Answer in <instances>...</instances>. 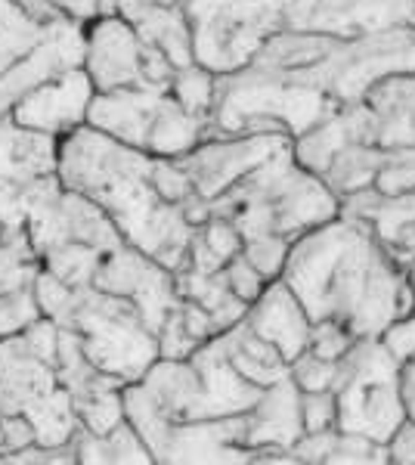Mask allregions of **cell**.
I'll list each match as a JSON object with an SVG mask.
<instances>
[{
    "label": "cell",
    "instance_id": "cell-1",
    "mask_svg": "<svg viewBox=\"0 0 415 465\" xmlns=\"http://www.w3.org/2000/svg\"><path fill=\"white\" fill-rule=\"evenodd\" d=\"M282 280L311 320H338L360 339H379L415 313L410 270L400 267L366 223L338 212L291 242Z\"/></svg>",
    "mask_w": 415,
    "mask_h": 465
},
{
    "label": "cell",
    "instance_id": "cell-2",
    "mask_svg": "<svg viewBox=\"0 0 415 465\" xmlns=\"http://www.w3.org/2000/svg\"><path fill=\"white\" fill-rule=\"evenodd\" d=\"M155 155L115 140L94 124L59 137L56 174L65 190L94 199L112 214L124 242L146 252L171 273L186 267L195 223L180 205H171L153 186Z\"/></svg>",
    "mask_w": 415,
    "mask_h": 465
},
{
    "label": "cell",
    "instance_id": "cell-3",
    "mask_svg": "<svg viewBox=\"0 0 415 465\" xmlns=\"http://www.w3.org/2000/svg\"><path fill=\"white\" fill-rule=\"evenodd\" d=\"M252 65L320 90L338 109H344L363 100L372 84L388 74L415 72V25L363 37L282 28L263 44Z\"/></svg>",
    "mask_w": 415,
    "mask_h": 465
},
{
    "label": "cell",
    "instance_id": "cell-4",
    "mask_svg": "<svg viewBox=\"0 0 415 465\" xmlns=\"http://www.w3.org/2000/svg\"><path fill=\"white\" fill-rule=\"evenodd\" d=\"M341 212V202L313 171L294 159V143L245 174L236 186L211 202V214H223L242 232L298 239Z\"/></svg>",
    "mask_w": 415,
    "mask_h": 465
},
{
    "label": "cell",
    "instance_id": "cell-5",
    "mask_svg": "<svg viewBox=\"0 0 415 465\" xmlns=\"http://www.w3.org/2000/svg\"><path fill=\"white\" fill-rule=\"evenodd\" d=\"M338 112L329 96L285 74L245 65L217 78L211 134H285L301 137Z\"/></svg>",
    "mask_w": 415,
    "mask_h": 465
},
{
    "label": "cell",
    "instance_id": "cell-6",
    "mask_svg": "<svg viewBox=\"0 0 415 465\" xmlns=\"http://www.w3.org/2000/svg\"><path fill=\"white\" fill-rule=\"evenodd\" d=\"M63 326L81 335L90 363L124 381H140L162 357L158 335L143 322L137 304L100 286L74 289Z\"/></svg>",
    "mask_w": 415,
    "mask_h": 465
},
{
    "label": "cell",
    "instance_id": "cell-7",
    "mask_svg": "<svg viewBox=\"0 0 415 465\" xmlns=\"http://www.w3.org/2000/svg\"><path fill=\"white\" fill-rule=\"evenodd\" d=\"M338 429L366 434L388 444L394 431L406 422L403 385H400V360L384 348L381 339H360L338 360Z\"/></svg>",
    "mask_w": 415,
    "mask_h": 465
},
{
    "label": "cell",
    "instance_id": "cell-8",
    "mask_svg": "<svg viewBox=\"0 0 415 465\" xmlns=\"http://www.w3.org/2000/svg\"><path fill=\"white\" fill-rule=\"evenodd\" d=\"M195 63L232 74L254 63L261 47L285 28V10L267 0H186Z\"/></svg>",
    "mask_w": 415,
    "mask_h": 465
},
{
    "label": "cell",
    "instance_id": "cell-9",
    "mask_svg": "<svg viewBox=\"0 0 415 465\" xmlns=\"http://www.w3.org/2000/svg\"><path fill=\"white\" fill-rule=\"evenodd\" d=\"M84 72L100 90H171L177 65L149 47L122 13H103L84 25Z\"/></svg>",
    "mask_w": 415,
    "mask_h": 465
},
{
    "label": "cell",
    "instance_id": "cell-10",
    "mask_svg": "<svg viewBox=\"0 0 415 465\" xmlns=\"http://www.w3.org/2000/svg\"><path fill=\"white\" fill-rule=\"evenodd\" d=\"M291 143L294 140L285 134H211L177 162L190 174L195 196H202L211 205L245 174H252L258 164L273 159Z\"/></svg>",
    "mask_w": 415,
    "mask_h": 465
},
{
    "label": "cell",
    "instance_id": "cell-11",
    "mask_svg": "<svg viewBox=\"0 0 415 465\" xmlns=\"http://www.w3.org/2000/svg\"><path fill=\"white\" fill-rule=\"evenodd\" d=\"M94 286L137 304L143 322H146L155 335L162 332L164 320H168L173 313V307L180 304L177 282H173L171 270L162 267L155 258H149L146 252L133 249V245H127V242L122 249L105 254Z\"/></svg>",
    "mask_w": 415,
    "mask_h": 465
},
{
    "label": "cell",
    "instance_id": "cell-12",
    "mask_svg": "<svg viewBox=\"0 0 415 465\" xmlns=\"http://www.w3.org/2000/svg\"><path fill=\"white\" fill-rule=\"evenodd\" d=\"M415 25V0H291L285 28L335 37H363Z\"/></svg>",
    "mask_w": 415,
    "mask_h": 465
},
{
    "label": "cell",
    "instance_id": "cell-13",
    "mask_svg": "<svg viewBox=\"0 0 415 465\" xmlns=\"http://www.w3.org/2000/svg\"><path fill=\"white\" fill-rule=\"evenodd\" d=\"M94 96V81L84 72V65H78V69H69L56 74V78L44 81L41 87L28 90L10 109V118L32 127V131L50 134V137H65L69 131L87 122Z\"/></svg>",
    "mask_w": 415,
    "mask_h": 465
},
{
    "label": "cell",
    "instance_id": "cell-14",
    "mask_svg": "<svg viewBox=\"0 0 415 465\" xmlns=\"http://www.w3.org/2000/svg\"><path fill=\"white\" fill-rule=\"evenodd\" d=\"M28 236H32L37 254L56 242H84L90 249H100L103 254L124 245V236L118 223L112 221V214L74 190H63L56 205L28 223Z\"/></svg>",
    "mask_w": 415,
    "mask_h": 465
},
{
    "label": "cell",
    "instance_id": "cell-15",
    "mask_svg": "<svg viewBox=\"0 0 415 465\" xmlns=\"http://www.w3.org/2000/svg\"><path fill=\"white\" fill-rule=\"evenodd\" d=\"M78 65H84V25L65 19L53 25L35 50H28L19 63L0 74V115H6L28 90Z\"/></svg>",
    "mask_w": 415,
    "mask_h": 465
},
{
    "label": "cell",
    "instance_id": "cell-16",
    "mask_svg": "<svg viewBox=\"0 0 415 465\" xmlns=\"http://www.w3.org/2000/svg\"><path fill=\"white\" fill-rule=\"evenodd\" d=\"M341 214L366 223L400 267H415V193H381L369 186L341 199Z\"/></svg>",
    "mask_w": 415,
    "mask_h": 465
},
{
    "label": "cell",
    "instance_id": "cell-17",
    "mask_svg": "<svg viewBox=\"0 0 415 465\" xmlns=\"http://www.w3.org/2000/svg\"><path fill=\"white\" fill-rule=\"evenodd\" d=\"M158 462H254V453L245 447V412L177 422Z\"/></svg>",
    "mask_w": 415,
    "mask_h": 465
},
{
    "label": "cell",
    "instance_id": "cell-18",
    "mask_svg": "<svg viewBox=\"0 0 415 465\" xmlns=\"http://www.w3.org/2000/svg\"><path fill=\"white\" fill-rule=\"evenodd\" d=\"M168 90H146V87H124V90H96L87 112V124L112 134L115 140L137 146L146 153V140L153 134L158 112L164 106Z\"/></svg>",
    "mask_w": 415,
    "mask_h": 465
},
{
    "label": "cell",
    "instance_id": "cell-19",
    "mask_svg": "<svg viewBox=\"0 0 415 465\" xmlns=\"http://www.w3.org/2000/svg\"><path fill=\"white\" fill-rule=\"evenodd\" d=\"M245 320H248V326H252L254 332L263 335L270 344H276L289 363L294 357L304 354L307 344H311L313 320H311V313L304 311L301 298L294 295L291 286L282 280V276L263 289V295L252 307H248Z\"/></svg>",
    "mask_w": 415,
    "mask_h": 465
},
{
    "label": "cell",
    "instance_id": "cell-20",
    "mask_svg": "<svg viewBox=\"0 0 415 465\" xmlns=\"http://www.w3.org/2000/svg\"><path fill=\"white\" fill-rule=\"evenodd\" d=\"M369 140L381 149L415 146V72L388 74L363 96Z\"/></svg>",
    "mask_w": 415,
    "mask_h": 465
},
{
    "label": "cell",
    "instance_id": "cell-21",
    "mask_svg": "<svg viewBox=\"0 0 415 465\" xmlns=\"http://www.w3.org/2000/svg\"><path fill=\"white\" fill-rule=\"evenodd\" d=\"M56 388V366L37 357L22 332L0 339V412H28Z\"/></svg>",
    "mask_w": 415,
    "mask_h": 465
},
{
    "label": "cell",
    "instance_id": "cell-22",
    "mask_svg": "<svg viewBox=\"0 0 415 465\" xmlns=\"http://www.w3.org/2000/svg\"><path fill=\"white\" fill-rule=\"evenodd\" d=\"M304 438V412H301V388L294 379H282L263 388L261 401L245 412V447H285L291 450Z\"/></svg>",
    "mask_w": 415,
    "mask_h": 465
},
{
    "label": "cell",
    "instance_id": "cell-23",
    "mask_svg": "<svg viewBox=\"0 0 415 465\" xmlns=\"http://www.w3.org/2000/svg\"><path fill=\"white\" fill-rule=\"evenodd\" d=\"M118 13L137 28L149 47L162 50L177 69L195 63L193 28L183 6H127Z\"/></svg>",
    "mask_w": 415,
    "mask_h": 465
},
{
    "label": "cell",
    "instance_id": "cell-24",
    "mask_svg": "<svg viewBox=\"0 0 415 465\" xmlns=\"http://www.w3.org/2000/svg\"><path fill=\"white\" fill-rule=\"evenodd\" d=\"M221 341L239 376L254 381L258 388H270V385H276V381L289 379L291 363L282 357V351H279L276 344H270L263 335L254 332V329L248 326V320L236 322V326L221 332Z\"/></svg>",
    "mask_w": 415,
    "mask_h": 465
},
{
    "label": "cell",
    "instance_id": "cell-25",
    "mask_svg": "<svg viewBox=\"0 0 415 465\" xmlns=\"http://www.w3.org/2000/svg\"><path fill=\"white\" fill-rule=\"evenodd\" d=\"M173 282H177L180 298L205 307L211 317H214L221 332L236 326V322H242L248 307H252L230 289L223 270H217V273H199V270H193V267H183L173 273Z\"/></svg>",
    "mask_w": 415,
    "mask_h": 465
},
{
    "label": "cell",
    "instance_id": "cell-26",
    "mask_svg": "<svg viewBox=\"0 0 415 465\" xmlns=\"http://www.w3.org/2000/svg\"><path fill=\"white\" fill-rule=\"evenodd\" d=\"M208 131H211V118L195 115V112L180 106L168 94L153 124V134L146 140V153L155 155V159H180V155L193 153L208 137Z\"/></svg>",
    "mask_w": 415,
    "mask_h": 465
},
{
    "label": "cell",
    "instance_id": "cell-27",
    "mask_svg": "<svg viewBox=\"0 0 415 465\" xmlns=\"http://www.w3.org/2000/svg\"><path fill=\"white\" fill-rule=\"evenodd\" d=\"M74 450H78V462H127V465L155 462L153 450H149L143 434L127 419L109 434H90L84 429H78V434H74Z\"/></svg>",
    "mask_w": 415,
    "mask_h": 465
},
{
    "label": "cell",
    "instance_id": "cell-28",
    "mask_svg": "<svg viewBox=\"0 0 415 465\" xmlns=\"http://www.w3.org/2000/svg\"><path fill=\"white\" fill-rule=\"evenodd\" d=\"M25 416L35 422L37 444H47V447L72 444L74 434H78V429H81L78 412H74V403H72V394L65 391L63 385H59L56 391H50L47 397H41V401H37Z\"/></svg>",
    "mask_w": 415,
    "mask_h": 465
},
{
    "label": "cell",
    "instance_id": "cell-29",
    "mask_svg": "<svg viewBox=\"0 0 415 465\" xmlns=\"http://www.w3.org/2000/svg\"><path fill=\"white\" fill-rule=\"evenodd\" d=\"M105 254L100 249H90L84 242H56L47 252H41V270L56 276L59 282L72 289L94 286L96 273H100Z\"/></svg>",
    "mask_w": 415,
    "mask_h": 465
},
{
    "label": "cell",
    "instance_id": "cell-30",
    "mask_svg": "<svg viewBox=\"0 0 415 465\" xmlns=\"http://www.w3.org/2000/svg\"><path fill=\"white\" fill-rule=\"evenodd\" d=\"M53 28V25H50ZM50 28L28 19L13 0H0V74L41 44Z\"/></svg>",
    "mask_w": 415,
    "mask_h": 465
},
{
    "label": "cell",
    "instance_id": "cell-31",
    "mask_svg": "<svg viewBox=\"0 0 415 465\" xmlns=\"http://www.w3.org/2000/svg\"><path fill=\"white\" fill-rule=\"evenodd\" d=\"M37 270H41V254L28 230L0 236V295L35 282Z\"/></svg>",
    "mask_w": 415,
    "mask_h": 465
},
{
    "label": "cell",
    "instance_id": "cell-32",
    "mask_svg": "<svg viewBox=\"0 0 415 465\" xmlns=\"http://www.w3.org/2000/svg\"><path fill=\"white\" fill-rule=\"evenodd\" d=\"M217 78H221V74H214L199 63L183 65V69H177V74H173L168 94L180 103V106L195 112V115L211 118L214 103H217Z\"/></svg>",
    "mask_w": 415,
    "mask_h": 465
},
{
    "label": "cell",
    "instance_id": "cell-33",
    "mask_svg": "<svg viewBox=\"0 0 415 465\" xmlns=\"http://www.w3.org/2000/svg\"><path fill=\"white\" fill-rule=\"evenodd\" d=\"M37 317H44V313H41V304H37V295H35V282L0 295V339H10V335L25 332Z\"/></svg>",
    "mask_w": 415,
    "mask_h": 465
},
{
    "label": "cell",
    "instance_id": "cell-34",
    "mask_svg": "<svg viewBox=\"0 0 415 465\" xmlns=\"http://www.w3.org/2000/svg\"><path fill=\"white\" fill-rule=\"evenodd\" d=\"M375 190L381 193H415V146L388 149L381 171L375 177Z\"/></svg>",
    "mask_w": 415,
    "mask_h": 465
},
{
    "label": "cell",
    "instance_id": "cell-35",
    "mask_svg": "<svg viewBox=\"0 0 415 465\" xmlns=\"http://www.w3.org/2000/svg\"><path fill=\"white\" fill-rule=\"evenodd\" d=\"M199 239L208 245L211 254H214L223 267L230 264L236 254H242V249H245L242 232H239L236 223H232L230 217H223V214H211L208 221L199 227Z\"/></svg>",
    "mask_w": 415,
    "mask_h": 465
},
{
    "label": "cell",
    "instance_id": "cell-36",
    "mask_svg": "<svg viewBox=\"0 0 415 465\" xmlns=\"http://www.w3.org/2000/svg\"><path fill=\"white\" fill-rule=\"evenodd\" d=\"M289 376L301 391H331L338 379V360L316 357L311 351H304L301 357L291 360Z\"/></svg>",
    "mask_w": 415,
    "mask_h": 465
},
{
    "label": "cell",
    "instance_id": "cell-37",
    "mask_svg": "<svg viewBox=\"0 0 415 465\" xmlns=\"http://www.w3.org/2000/svg\"><path fill=\"white\" fill-rule=\"evenodd\" d=\"M289 252H291V239H285V236H254V239H245V249H242L245 258L252 261L267 280H279V276H282Z\"/></svg>",
    "mask_w": 415,
    "mask_h": 465
},
{
    "label": "cell",
    "instance_id": "cell-38",
    "mask_svg": "<svg viewBox=\"0 0 415 465\" xmlns=\"http://www.w3.org/2000/svg\"><path fill=\"white\" fill-rule=\"evenodd\" d=\"M153 186L164 202L180 208H183V202L195 196L193 180L177 159H153Z\"/></svg>",
    "mask_w": 415,
    "mask_h": 465
},
{
    "label": "cell",
    "instance_id": "cell-39",
    "mask_svg": "<svg viewBox=\"0 0 415 465\" xmlns=\"http://www.w3.org/2000/svg\"><path fill=\"white\" fill-rule=\"evenodd\" d=\"M357 341H360V335H353L351 329L341 326L338 320H316L311 329V344H307V351L326 360H341Z\"/></svg>",
    "mask_w": 415,
    "mask_h": 465
},
{
    "label": "cell",
    "instance_id": "cell-40",
    "mask_svg": "<svg viewBox=\"0 0 415 465\" xmlns=\"http://www.w3.org/2000/svg\"><path fill=\"white\" fill-rule=\"evenodd\" d=\"M37 444L35 422L25 412H0V460L10 462L13 456Z\"/></svg>",
    "mask_w": 415,
    "mask_h": 465
},
{
    "label": "cell",
    "instance_id": "cell-41",
    "mask_svg": "<svg viewBox=\"0 0 415 465\" xmlns=\"http://www.w3.org/2000/svg\"><path fill=\"white\" fill-rule=\"evenodd\" d=\"M223 276H226V282H230V289L248 304L258 302V298L263 295V289L273 282V280H267V276H263L261 270L245 258V254H236V258L223 267Z\"/></svg>",
    "mask_w": 415,
    "mask_h": 465
},
{
    "label": "cell",
    "instance_id": "cell-42",
    "mask_svg": "<svg viewBox=\"0 0 415 465\" xmlns=\"http://www.w3.org/2000/svg\"><path fill=\"white\" fill-rule=\"evenodd\" d=\"M199 348H202V341L195 339V335H190V329L183 326L177 307H173V313L164 320L162 332H158V354L164 360H190Z\"/></svg>",
    "mask_w": 415,
    "mask_h": 465
},
{
    "label": "cell",
    "instance_id": "cell-43",
    "mask_svg": "<svg viewBox=\"0 0 415 465\" xmlns=\"http://www.w3.org/2000/svg\"><path fill=\"white\" fill-rule=\"evenodd\" d=\"M301 412H304V431L338 429L335 391H301Z\"/></svg>",
    "mask_w": 415,
    "mask_h": 465
},
{
    "label": "cell",
    "instance_id": "cell-44",
    "mask_svg": "<svg viewBox=\"0 0 415 465\" xmlns=\"http://www.w3.org/2000/svg\"><path fill=\"white\" fill-rule=\"evenodd\" d=\"M22 339H25V344L35 351L37 357L47 360L50 366L59 363V339H63V326H59L56 320L37 317L32 326L22 332Z\"/></svg>",
    "mask_w": 415,
    "mask_h": 465
},
{
    "label": "cell",
    "instance_id": "cell-45",
    "mask_svg": "<svg viewBox=\"0 0 415 465\" xmlns=\"http://www.w3.org/2000/svg\"><path fill=\"white\" fill-rule=\"evenodd\" d=\"M10 462L16 465H72L78 462V450H74V440L72 444H63V447H47V444H32L28 450L13 456Z\"/></svg>",
    "mask_w": 415,
    "mask_h": 465
},
{
    "label": "cell",
    "instance_id": "cell-46",
    "mask_svg": "<svg viewBox=\"0 0 415 465\" xmlns=\"http://www.w3.org/2000/svg\"><path fill=\"white\" fill-rule=\"evenodd\" d=\"M379 339L384 341V348H388L390 354L400 360V363H403V360H410L415 354V313H410V317H403L397 322H390Z\"/></svg>",
    "mask_w": 415,
    "mask_h": 465
},
{
    "label": "cell",
    "instance_id": "cell-47",
    "mask_svg": "<svg viewBox=\"0 0 415 465\" xmlns=\"http://www.w3.org/2000/svg\"><path fill=\"white\" fill-rule=\"evenodd\" d=\"M388 460L397 465H415V419H406L388 440Z\"/></svg>",
    "mask_w": 415,
    "mask_h": 465
},
{
    "label": "cell",
    "instance_id": "cell-48",
    "mask_svg": "<svg viewBox=\"0 0 415 465\" xmlns=\"http://www.w3.org/2000/svg\"><path fill=\"white\" fill-rule=\"evenodd\" d=\"M13 4H16L28 19H35L37 25H44V28L59 25V22L69 19L63 10H56V6H53L50 0H13Z\"/></svg>",
    "mask_w": 415,
    "mask_h": 465
},
{
    "label": "cell",
    "instance_id": "cell-49",
    "mask_svg": "<svg viewBox=\"0 0 415 465\" xmlns=\"http://www.w3.org/2000/svg\"><path fill=\"white\" fill-rule=\"evenodd\" d=\"M56 10H63L72 22H81V25H90L96 16H103L100 0H50Z\"/></svg>",
    "mask_w": 415,
    "mask_h": 465
},
{
    "label": "cell",
    "instance_id": "cell-50",
    "mask_svg": "<svg viewBox=\"0 0 415 465\" xmlns=\"http://www.w3.org/2000/svg\"><path fill=\"white\" fill-rule=\"evenodd\" d=\"M400 385H403L406 416L415 419V354L400 363Z\"/></svg>",
    "mask_w": 415,
    "mask_h": 465
},
{
    "label": "cell",
    "instance_id": "cell-51",
    "mask_svg": "<svg viewBox=\"0 0 415 465\" xmlns=\"http://www.w3.org/2000/svg\"><path fill=\"white\" fill-rule=\"evenodd\" d=\"M186 0H122L118 10H127V6H183Z\"/></svg>",
    "mask_w": 415,
    "mask_h": 465
},
{
    "label": "cell",
    "instance_id": "cell-52",
    "mask_svg": "<svg viewBox=\"0 0 415 465\" xmlns=\"http://www.w3.org/2000/svg\"><path fill=\"white\" fill-rule=\"evenodd\" d=\"M410 280H412V289H415V267L410 270Z\"/></svg>",
    "mask_w": 415,
    "mask_h": 465
}]
</instances>
